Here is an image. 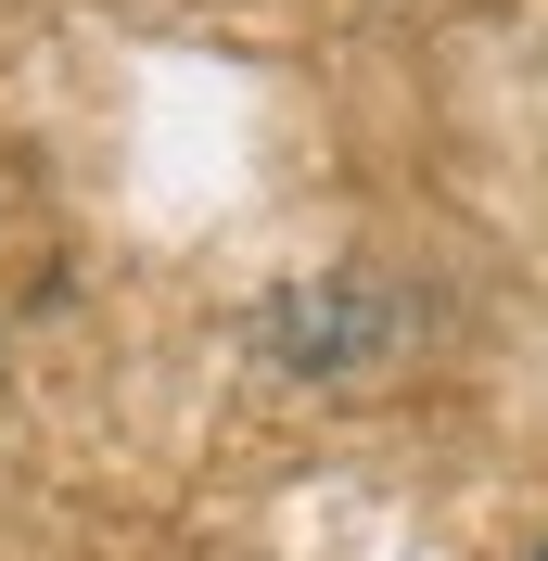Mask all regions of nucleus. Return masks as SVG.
Masks as SVG:
<instances>
[{
	"label": "nucleus",
	"mask_w": 548,
	"mask_h": 561,
	"mask_svg": "<svg viewBox=\"0 0 548 561\" xmlns=\"http://www.w3.org/2000/svg\"><path fill=\"white\" fill-rule=\"evenodd\" d=\"M409 332V307L383 294V280H319V294H281L269 307V357L281 370H357Z\"/></svg>",
	"instance_id": "1"
},
{
	"label": "nucleus",
	"mask_w": 548,
	"mask_h": 561,
	"mask_svg": "<svg viewBox=\"0 0 548 561\" xmlns=\"http://www.w3.org/2000/svg\"><path fill=\"white\" fill-rule=\"evenodd\" d=\"M536 561H548V549H536Z\"/></svg>",
	"instance_id": "2"
}]
</instances>
